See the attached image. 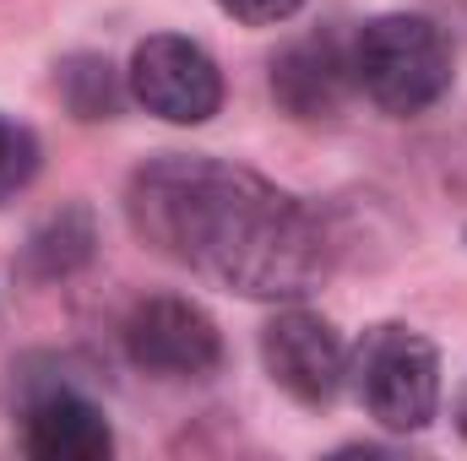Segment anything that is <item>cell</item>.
I'll list each match as a JSON object with an SVG mask.
<instances>
[{
    "label": "cell",
    "mask_w": 467,
    "mask_h": 461,
    "mask_svg": "<svg viewBox=\"0 0 467 461\" xmlns=\"http://www.w3.org/2000/svg\"><path fill=\"white\" fill-rule=\"evenodd\" d=\"M60 98L77 119H115L119 115V77L99 55H71L60 66Z\"/></svg>",
    "instance_id": "10"
},
{
    "label": "cell",
    "mask_w": 467,
    "mask_h": 461,
    "mask_svg": "<svg viewBox=\"0 0 467 461\" xmlns=\"http://www.w3.org/2000/svg\"><path fill=\"white\" fill-rule=\"evenodd\" d=\"M130 98L147 115L169 119V125H207L223 109V71L218 60L180 38V33H152L136 44L130 55Z\"/></svg>",
    "instance_id": "5"
},
{
    "label": "cell",
    "mask_w": 467,
    "mask_h": 461,
    "mask_svg": "<svg viewBox=\"0 0 467 461\" xmlns=\"http://www.w3.org/2000/svg\"><path fill=\"white\" fill-rule=\"evenodd\" d=\"M353 391L380 429L419 435L441 413V353L413 326H375L353 347Z\"/></svg>",
    "instance_id": "3"
},
{
    "label": "cell",
    "mask_w": 467,
    "mask_h": 461,
    "mask_svg": "<svg viewBox=\"0 0 467 461\" xmlns=\"http://www.w3.org/2000/svg\"><path fill=\"white\" fill-rule=\"evenodd\" d=\"M125 218L163 261L239 299H305L332 271L316 212L223 158L163 152L141 163L125 190Z\"/></svg>",
    "instance_id": "1"
},
{
    "label": "cell",
    "mask_w": 467,
    "mask_h": 461,
    "mask_svg": "<svg viewBox=\"0 0 467 461\" xmlns=\"http://www.w3.org/2000/svg\"><path fill=\"white\" fill-rule=\"evenodd\" d=\"M348 82L386 115H424L451 87V44L430 16H369L348 44Z\"/></svg>",
    "instance_id": "2"
},
{
    "label": "cell",
    "mask_w": 467,
    "mask_h": 461,
    "mask_svg": "<svg viewBox=\"0 0 467 461\" xmlns=\"http://www.w3.org/2000/svg\"><path fill=\"white\" fill-rule=\"evenodd\" d=\"M299 5H305V0H218V11H229L234 22H244V27H277V22H288Z\"/></svg>",
    "instance_id": "12"
},
{
    "label": "cell",
    "mask_w": 467,
    "mask_h": 461,
    "mask_svg": "<svg viewBox=\"0 0 467 461\" xmlns=\"http://www.w3.org/2000/svg\"><path fill=\"white\" fill-rule=\"evenodd\" d=\"M261 364L283 396L299 407H332L343 380H348V353L343 337L332 332L327 315L316 310H283L261 332Z\"/></svg>",
    "instance_id": "6"
},
{
    "label": "cell",
    "mask_w": 467,
    "mask_h": 461,
    "mask_svg": "<svg viewBox=\"0 0 467 461\" xmlns=\"http://www.w3.org/2000/svg\"><path fill=\"white\" fill-rule=\"evenodd\" d=\"M33 174H38V136H33L27 125H16V119L0 115V207H5L16 190H27Z\"/></svg>",
    "instance_id": "11"
},
{
    "label": "cell",
    "mask_w": 467,
    "mask_h": 461,
    "mask_svg": "<svg viewBox=\"0 0 467 461\" xmlns=\"http://www.w3.org/2000/svg\"><path fill=\"white\" fill-rule=\"evenodd\" d=\"M22 451L38 461H104L115 451V429L99 402L71 385H49L22 407Z\"/></svg>",
    "instance_id": "7"
},
{
    "label": "cell",
    "mask_w": 467,
    "mask_h": 461,
    "mask_svg": "<svg viewBox=\"0 0 467 461\" xmlns=\"http://www.w3.org/2000/svg\"><path fill=\"white\" fill-rule=\"evenodd\" d=\"M457 424H462V435H467V391H462V402H457Z\"/></svg>",
    "instance_id": "13"
},
{
    "label": "cell",
    "mask_w": 467,
    "mask_h": 461,
    "mask_svg": "<svg viewBox=\"0 0 467 461\" xmlns=\"http://www.w3.org/2000/svg\"><path fill=\"white\" fill-rule=\"evenodd\" d=\"M119 343L125 358L158 380H207L218 364H223V337H218V321L180 299V293H152L141 299L125 326H119Z\"/></svg>",
    "instance_id": "4"
},
{
    "label": "cell",
    "mask_w": 467,
    "mask_h": 461,
    "mask_svg": "<svg viewBox=\"0 0 467 461\" xmlns=\"http://www.w3.org/2000/svg\"><path fill=\"white\" fill-rule=\"evenodd\" d=\"M93 244H99L93 212H88V207H60V212H49V218L33 229L27 250H22V266H27V277L55 282V277L82 271V266L93 261Z\"/></svg>",
    "instance_id": "9"
},
{
    "label": "cell",
    "mask_w": 467,
    "mask_h": 461,
    "mask_svg": "<svg viewBox=\"0 0 467 461\" xmlns=\"http://www.w3.org/2000/svg\"><path fill=\"white\" fill-rule=\"evenodd\" d=\"M343 87H348V49L332 33L294 38L272 60V98L294 119H332L343 109Z\"/></svg>",
    "instance_id": "8"
}]
</instances>
